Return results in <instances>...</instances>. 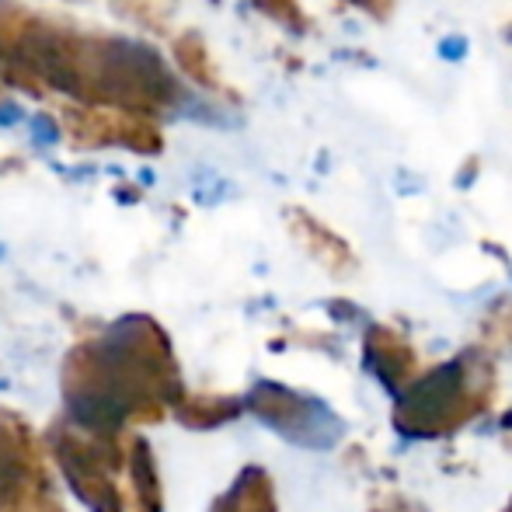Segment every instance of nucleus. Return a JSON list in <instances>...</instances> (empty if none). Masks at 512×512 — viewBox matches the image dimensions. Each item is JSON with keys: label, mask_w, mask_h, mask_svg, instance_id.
<instances>
[{"label": "nucleus", "mask_w": 512, "mask_h": 512, "mask_svg": "<svg viewBox=\"0 0 512 512\" xmlns=\"http://www.w3.org/2000/svg\"><path fill=\"white\" fill-rule=\"evenodd\" d=\"M0 67L4 81L63 91L74 105L157 115L182 98L178 77L150 46L77 32L14 0H0Z\"/></svg>", "instance_id": "f257e3e1"}, {"label": "nucleus", "mask_w": 512, "mask_h": 512, "mask_svg": "<svg viewBox=\"0 0 512 512\" xmlns=\"http://www.w3.org/2000/svg\"><path fill=\"white\" fill-rule=\"evenodd\" d=\"M182 401L168 331L147 314L119 317L63 359V418L84 429L122 432L161 422Z\"/></svg>", "instance_id": "f03ea898"}, {"label": "nucleus", "mask_w": 512, "mask_h": 512, "mask_svg": "<svg viewBox=\"0 0 512 512\" xmlns=\"http://www.w3.org/2000/svg\"><path fill=\"white\" fill-rule=\"evenodd\" d=\"M46 446L88 512H164L154 450L136 429L98 432L60 415L49 425Z\"/></svg>", "instance_id": "7ed1b4c3"}, {"label": "nucleus", "mask_w": 512, "mask_h": 512, "mask_svg": "<svg viewBox=\"0 0 512 512\" xmlns=\"http://www.w3.org/2000/svg\"><path fill=\"white\" fill-rule=\"evenodd\" d=\"M0 512H63L49 471V446L11 408H0Z\"/></svg>", "instance_id": "20e7f679"}, {"label": "nucleus", "mask_w": 512, "mask_h": 512, "mask_svg": "<svg viewBox=\"0 0 512 512\" xmlns=\"http://www.w3.org/2000/svg\"><path fill=\"white\" fill-rule=\"evenodd\" d=\"M63 129L74 147H122L136 154H157L164 147V136L157 129L154 115L126 112V108L102 105H67L63 108Z\"/></svg>", "instance_id": "39448f33"}, {"label": "nucleus", "mask_w": 512, "mask_h": 512, "mask_svg": "<svg viewBox=\"0 0 512 512\" xmlns=\"http://www.w3.org/2000/svg\"><path fill=\"white\" fill-rule=\"evenodd\" d=\"M175 56H178V67L185 70V77H192V81L203 84V88H209V91H220V95H227V84H223L213 56H209V46L203 42V35L185 32L182 39L175 42Z\"/></svg>", "instance_id": "423d86ee"}, {"label": "nucleus", "mask_w": 512, "mask_h": 512, "mask_svg": "<svg viewBox=\"0 0 512 512\" xmlns=\"http://www.w3.org/2000/svg\"><path fill=\"white\" fill-rule=\"evenodd\" d=\"M213 512H269L262 474H258V471L241 474V478H237V485L213 506Z\"/></svg>", "instance_id": "0eeeda50"}, {"label": "nucleus", "mask_w": 512, "mask_h": 512, "mask_svg": "<svg viewBox=\"0 0 512 512\" xmlns=\"http://www.w3.org/2000/svg\"><path fill=\"white\" fill-rule=\"evenodd\" d=\"M255 7L290 32H307V11L300 0H255Z\"/></svg>", "instance_id": "6e6552de"}, {"label": "nucleus", "mask_w": 512, "mask_h": 512, "mask_svg": "<svg viewBox=\"0 0 512 512\" xmlns=\"http://www.w3.org/2000/svg\"><path fill=\"white\" fill-rule=\"evenodd\" d=\"M352 7H359V11L373 14V18H387L394 7V0H349Z\"/></svg>", "instance_id": "1a4fd4ad"}, {"label": "nucleus", "mask_w": 512, "mask_h": 512, "mask_svg": "<svg viewBox=\"0 0 512 512\" xmlns=\"http://www.w3.org/2000/svg\"><path fill=\"white\" fill-rule=\"evenodd\" d=\"M0 77H4V67H0Z\"/></svg>", "instance_id": "9d476101"}]
</instances>
